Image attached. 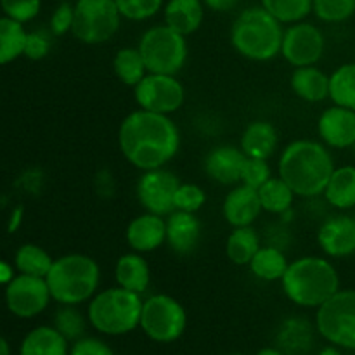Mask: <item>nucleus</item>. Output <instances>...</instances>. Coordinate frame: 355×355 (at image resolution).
Returning <instances> with one entry per match:
<instances>
[{"label":"nucleus","instance_id":"31","mask_svg":"<svg viewBox=\"0 0 355 355\" xmlns=\"http://www.w3.org/2000/svg\"><path fill=\"white\" fill-rule=\"evenodd\" d=\"M26 35L23 23L7 16L0 17V66L9 64L24 54Z\"/></svg>","mask_w":355,"mask_h":355},{"label":"nucleus","instance_id":"2","mask_svg":"<svg viewBox=\"0 0 355 355\" xmlns=\"http://www.w3.org/2000/svg\"><path fill=\"white\" fill-rule=\"evenodd\" d=\"M335 168L328 146L311 139L290 142L277 162V175L300 198L322 196Z\"/></svg>","mask_w":355,"mask_h":355},{"label":"nucleus","instance_id":"27","mask_svg":"<svg viewBox=\"0 0 355 355\" xmlns=\"http://www.w3.org/2000/svg\"><path fill=\"white\" fill-rule=\"evenodd\" d=\"M322 196H324L326 203L336 210L355 208V166L343 165L335 168Z\"/></svg>","mask_w":355,"mask_h":355},{"label":"nucleus","instance_id":"10","mask_svg":"<svg viewBox=\"0 0 355 355\" xmlns=\"http://www.w3.org/2000/svg\"><path fill=\"white\" fill-rule=\"evenodd\" d=\"M315 329L331 345L355 350V290H340L318 309Z\"/></svg>","mask_w":355,"mask_h":355},{"label":"nucleus","instance_id":"42","mask_svg":"<svg viewBox=\"0 0 355 355\" xmlns=\"http://www.w3.org/2000/svg\"><path fill=\"white\" fill-rule=\"evenodd\" d=\"M52 37L51 30H35L28 31L26 44H24V54L31 61H40V59L47 58L49 52L52 49Z\"/></svg>","mask_w":355,"mask_h":355},{"label":"nucleus","instance_id":"40","mask_svg":"<svg viewBox=\"0 0 355 355\" xmlns=\"http://www.w3.org/2000/svg\"><path fill=\"white\" fill-rule=\"evenodd\" d=\"M0 9L3 16L24 24L38 16L42 9V0H0Z\"/></svg>","mask_w":355,"mask_h":355},{"label":"nucleus","instance_id":"1","mask_svg":"<svg viewBox=\"0 0 355 355\" xmlns=\"http://www.w3.org/2000/svg\"><path fill=\"white\" fill-rule=\"evenodd\" d=\"M118 148L123 158L141 172L165 168L180 149V132L168 114L139 107L118 128Z\"/></svg>","mask_w":355,"mask_h":355},{"label":"nucleus","instance_id":"3","mask_svg":"<svg viewBox=\"0 0 355 355\" xmlns=\"http://www.w3.org/2000/svg\"><path fill=\"white\" fill-rule=\"evenodd\" d=\"M281 286L291 304L304 309H319L340 291V276L328 259L300 257L290 262Z\"/></svg>","mask_w":355,"mask_h":355},{"label":"nucleus","instance_id":"49","mask_svg":"<svg viewBox=\"0 0 355 355\" xmlns=\"http://www.w3.org/2000/svg\"><path fill=\"white\" fill-rule=\"evenodd\" d=\"M0 355H10L9 342L2 335H0Z\"/></svg>","mask_w":355,"mask_h":355},{"label":"nucleus","instance_id":"12","mask_svg":"<svg viewBox=\"0 0 355 355\" xmlns=\"http://www.w3.org/2000/svg\"><path fill=\"white\" fill-rule=\"evenodd\" d=\"M3 300L12 315L19 319H33L51 304V290L45 277L16 274L6 284Z\"/></svg>","mask_w":355,"mask_h":355},{"label":"nucleus","instance_id":"46","mask_svg":"<svg viewBox=\"0 0 355 355\" xmlns=\"http://www.w3.org/2000/svg\"><path fill=\"white\" fill-rule=\"evenodd\" d=\"M14 276H16V274H14L12 267L0 260V284H7Z\"/></svg>","mask_w":355,"mask_h":355},{"label":"nucleus","instance_id":"33","mask_svg":"<svg viewBox=\"0 0 355 355\" xmlns=\"http://www.w3.org/2000/svg\"><path fill=\"white\" fill-rule=\"evenodd\" d=\"M329 99L355 111V62H345L329 75Z\"/></svg>","mask_w":355,"mask_h":355},{"label":"nucleus","instance_id":"45","mask_svg":"<svg viewBox=\"0 0 355 355\" xmlns=\"http://www.w3.org/2000/svg\"><path fill=\"white\" fill-rule=\"evenodd\" d=\"M205 7L215 12H229L239 3V0H203Z\"/></svg>","mask_w":355,"mask_h":355},{"label":"nucleus","instance_id":"21","mask_svg":"<svg viewBox=\"0 0 355 355\" xmlns=\"http://www.w3.org/2000/svg\"><path fill=\"white\" fill-rule=\"evenodd\" d=\"M165 24L177 33L189 37L196 33L205 19L203 0H168L163 6Z\"/></svg>","mask_w":355,"mask_h":355},{"label":"nucleus","instance_id":"4","mask_svg":"<svg viewBox=\"0 0 355 355\" xmlns=\"http://www.w3.org/2000/svg\"><path fill=\"white\" fill-rule=\"evenodd\" d=\"M284 28L262 6L241 10L231 26V44L243 58L266 62L281 54Z\"/></svg>","mask_w":355,"mask_h":355},{"label":"nucleus","instance_id":"28","mask_svg":"<svg viewBox=\"0 0 355 355\" xmlns=\"http://www.w3.org/2000/svg\"><path fill=\"white\" fill-rule=\"evenodd\" d=\"M288 266H290V262H288L283 250L276 245H269L260 246V250L255 253L248 267L257 279L274 283V281L283 279Z\"/></svg>","mask_w":355,"mask_h":355},{"label":"nucleus","instance_id":"18","mask_svg":"<svg viewBox=\"0 0 355 355\" xmlns=\"http://www.w3.org/2000/svg\"><path fill=\"white\" fill-rule=\"evenodd\" d=\"M263 211L260 203L259 191L238 184L225 194L222 203V215L231 227H248L255 224L257 218Z\"/></svg>","mask_w":355,"mask_h":355},{"label":"nucleus","instance_id":"26","mask_svg":"<svg viewBox=\"0 0 355 355\" xmlns=\"http://www.w3.org/2000/svg\"><path fill=\"white\" fill-rule=\"evenodd\" d=\"M69 347L54 326H37L21 342L19 355H69Z\"/></svg>","mask_w":355,"mask_h":355},{"label":"nucleus","instance_id":"6","mask_svg":"<svg viewBox=\"0 0 355 355\" xmlns=\"http://www.w3.org/2000/svg\"><path fill=\"white\" fill-rule=\"evenodd\" d=\"M142 297L121 286L97 291L87 305L89 324L99 335L123 336L141 326Z\"/></svg>","mask_w":355,"mask_h":355},{"label":"nucleus","instance_id":"35","mask_svg":"<svg viewBox=\"0 0 355 355\" xmlns=\"http://www.w3.org/2000/svg\"><path fill=\"white\" fill-rule=\"evenodd\" d=\"M78 307L80 305H59V309L54 314V319H52V326L69 343L85 336L87 326H90L89 319H87V312L83 314Z\"/></svg>","mask_w":355,"mask_h":355},{"label":"nucleus","instance_id":"16","mask_svg":"<svg viewBox=\"0 0 355 355\" xmlns=\"http://www.w3.org/2000/svg\"><path fill=\"white\" fill-rule=\"evenodd\" d=\"M322 144L333 149H350L355 144V111L333 104L318 120Z\"/></svg>","mask_w":355,"mask_h":355},{"label":"nucleus","instance_id":"50","mask_svg":"<svg viewBox=\"0 0 355 355\" xmlns=\"http://www.w3.org/2000/svg\"><path fill=\"white\" fill-rule=\"evenodd\" d=\"M225 355H245V354H238V352H236V354H225Z\"/></svg>","mask_w":355,"mask_h":355},{"label":"nucleus","instance_id":"52","mask_svg":"<svg viewBox=\"0 0 355 355\" xmlns=\"http://www.w3.org/2000/svg\"><path fill=\"white\" fill-rule=\"evenodd\" d=\"M354 220H355V208H354Z\"/></svg>","mask_w":355,"mask_h":355},{"label":"nucleus","instance_id":"11","mask_svg":"<svg viewBox=\"0 0 355 355\" xmlns=\"http://www.w3.org/2000/svg\"><path fill=\"white\" fill-rule=\"evenodd\" d=\"M134 97L141 110L170 116L182 107L186 89L175 75L148 73L134 87Z\"/></svg>","mask_w":355,"mask_h":355},{"label":"nucleus","instance_id":"13","mask_svg":"<svg viewBox=\"0 0 355 355\" xmlns=\"http://www.w3.org/2000/svg\"><path fill=\"white\" fill-rule=\"evenodd\" d=\"M324 33L315 24L300 21V23L290 24L284 30L281 55L293 68L315 66L324 55Z\"/></svg>","mask_w":355,"mask_h":355},{"label":"nucleus","instance_id":"8","mask_svg":"<svg viewBox=\"0 0 355 355\" xmlns=\"http://www.w3.org/2000/svg\"><path fill=\"white\" fill-rule=\"evenodd\" d=\"M146 336L156 343H173L186 333L187 312L177 298L165 293L151 295L142 304L141 326Z\"/></svg>","mask_w":355,"mask_h":355},{"label":"nucleus","instance_id":"23","mask_svg":"<svg viewBox=\"0 0 355 355\" xmlns=\"http://www.w3.org/2000/svg\"><path fill=\"white\" fill-rule=\"evenodd\" d=\"M277 128L270 121H252L243 130L239 139V148L248 158L269 159L277 149Z\"/></svg>","mask_w":355,"mask_h":355},{"label":"nucleus","instance_id":"36","mask_svg":"<svg viewBox=\"0 0 355 355\" xmlns=\"http://www.w3.org/2000/svg\"><path fill=\"white\" fill-rule=\"evenodd\" d=\"M314 0H260V6L283 24L304 21L312 12Z\"/></svg>","mask_w":355,"mask_h":355},{"label":"nucleus","instance_id":"17","mask_svg":"<svg viewBox=\"0 0 355 355\" xmlns=\"http://www.w3.org/2000/svg\"><path fill=\"white\" fill-rule=\"evenodd\" d=\"M246 155L241 148L231 144L215 146L203 159V170L208 179L222 186H238L241 182V170Z\"/></svg>","mask_w":355,"mask_h":355},{"label":"nucleus","instance_id":"48","mask_svg":"<svg viewBox=\"0 0 355 355\" xmlns=\"http://www.w3.org/2000/svg\"><path fill=\"white\" fill-rule=\"evenodd\" d=\"M318 355H343V354H342V349H340V347H335L329 343L328 347L321 349V352H319Z\"/></svg>","mask_w":355,"mask_h":355},{"label":"nucleus","instance_id":"15","mask_svg":"<svg viewBox=\"0 0 355 355\" xmlns=\"http://www.w3.org/2000/svg\"><path fill=\"white\" fill-rule=\"evenodd\" d=\"M318 243L329 259H345L355 253V220L349 215H331L318 231Z\"/></svg>","mask_w":355,"mask_h":355},{"label":"nucleus","instance_id":"41","mask_svg":"<svg viewBox=\"0 0 355 355\" xmlns=\"http://www.w3.org/2000/svg\"><path fill=\"white\" fill-rule=\"evenodd\" d=\"M270 177H272V170H270L269 159L248 158L246 156L245 165H243L241 170V182L239 184H245L252 189H259Z\"/></svg>","mask_w":355,"mask_h":355},{"label":"nucleus","instance_id":"47","mask_svg":"<svg viewBox=\"0 0 355 355\" xmlns=\"http://www.w3.org/2000/svg\"><path fill=\"white\" fill-rule=\"evenodd\" d=\"M255 355H286L283 352V350L279 349V347H266V349L259 350Z\"/></svg>","mask_w":355,"mask_h":355},{"label":"nucleus","instance_id":"38","mask_svg":"<svg viewBox=\"0 0 355 355\" xmlns=\"http://www.w3.org/2000/svg\"><path fill=\"white\" fill-rule=\"evenodd\" d=\"M121 17L128 21H148L163 9L165 0H114Z\"/></svg>","mask_w":355,"mask_h":355},{"label":"nucleus","instance_id":"51","mask_svg":"<svg viewBox=\"0 0 355 355\" xmlns=\"http://www.w3.org/2000/svg\"><path fill=\"white\" fill-rule=\"evenodd\" d=\"M350 149H352V153H354V156H355V144H354L352 148H350Z\"/></svg>","mask_w":355,"mask_h":355},{"label":"nucleus","instance_id":"19","mask_svg":"<svg viewBox=\"0 0 355 355\" xmlns=\"http://www.w3.org/2000/svg\"><path fill=\"white\" fill-rule=\"evenodd\" d=\"M132 252L151 253L166 243V218L156 214L139 215L127 225L125 232Z\"/></svg>","mask_w":355,"mask_h":355},{"label":"nucleus","instance_id":"39","mask_svg":"<svg viewBox=\"0 0 355 355\" xmlns=\"http://www.w3.org/2000/svg\"><path fill=\"white\" fill-rule=\"evenodd\" d=\"M207 203V193L201 186L191 182H180L179 189L175 193V210L187 211V214H196Z\"/></svg>","mask_w":355,"mask_h":355},{"label":"nucleus","instance_id":"29","mask_svg":"<svg viewBox=\"0 0 355 355\" xmlns=\"http://www.w3.org/2000/svg\"><path fill=\"white\" fill-rule=\"evenodd\" d=\"M260 246H262L260 234L257 232V229H253V225L232 227V232L225 241V255L234 266L245 267L250 266Z\"/></svg>","mask_w":355,"mask_h":355},{"label":"nucleus","instance_id":"34","mask_svg":"<svg viewBox=\"0 0 355 355\" xmlns=\"http://www.w3.org/2000/svg\"><path fill=\"white\" fill-rule=\"evenodd\" d=\"M52 263H54V259L42 246L33 245V243L19 246L14 255V267L17 272L26 274V276L47 277Z\"/></svg>","mask_w":355,"mask_h":355},{"label":"nucleus","instance_id":"7","mask_svg":"<svg viewBox=\"0 0 355 355\" xmlns=\"http://www.w3.org/2000/svg\"><path fill=\"white\" fill-rule=\"evenodd\" d=\"M139 52L146 62L148 73L179 75L187 62L189 45L187 37L177 33L166 24H156L141 35Z\"/></svg>","mask_w":355,"mask_h":355},{"label":"nucleus","instance_id":"20","mask_svg":"<svg viewBox=\"0 0 355 355\" xmlns=\"http://www.w3.org/2000/svg\"><path fill=\"white\" fill-rule=\"evenodd\" d=\"M201 239V222L196 214L172 211L166 217V245L175 255H191Z\"/></svg>","mask_w":355,"mask_h":355},{"label":"nucleus","instance_id":"37","mask_svg":"<svg viewBox=\"0 0 355 355\" xmlns=\"http://www.w3.org/2000/svg\"><path fill=\"white\" fill-rule=\"evenodd\" d=\"M312 12L322 23H345L355 14V0H314Z\"/></svg>","mask_w":355,"mask_h":355},{"label":"nucleus","instance_id":"43","mask_svg":"<svg viewBox=\"0 0 355 355\" xmlns=\"http://www.w3.org/2000/svg\"><path fill=\"white\" fill-rule=\"evenodd\" d=\"M73 19H75V6L69 3L68 0L59 3L54 9L51 16V23H49V30L54 37H62L68 31H71Z\"/></svg>","mask_w":355,"mask_h":355},{"label":"nucleus","instance_id":"30","mask_svg":"<svg viewBox=\"0 0 355 355\" xmlns=\"http://www.w3.org/2000/svg\"><path fill=\"white\" fill-rule=\"evenodd\" d=\"M259 198L263 211L272 215H284L291 210L295 201V193L291 187L277 177H270L262 187H259Z\"/></svg>","mask_w":355,"mask_h":355},{"label":"nucleus","instance_id":"14","mask_svg":"<svg viewBox=\"0 0 355 355\" xmlns=\"http://www.w3.org/2000/svg\"><path fill=\"white\" fill-rule=\"evenodd\" d=\"M180 186L179 177L166 168H156L142 172L139 177L137 186H135V194L144 208L149 214L168 217L172 211H175V193Z\"/></svg>","mask_w":355,"mask_h":355},{"label":"nucleus","instance_id":"24","mask_svg":"<svg viewBox=\"0 0 355 355\" xmlns=\"http://www.w3.org/2000/svg\"><path fill=\"white\" fill-rule=\"evenodd\" d=\"M290 87L298 99L305 103H322L329 99V75L318 66H302L291 73Z\"/></svg>","mask_w":355,"mask_h":355},{"label":"nucleus","instance_id":"53","mask_svg":"<svg viewBox=\"0 0 355 355\" xmlns=\"http://www.w3.org/2000/svg\"><path fill=\"white\" fill-rule=\"evenodd\" d=\"M59 2H64V0H59Z\"/></svg>","mask_w":355,"mask_h":355},{"label":"nucleus","instance_id":"32","mask_svg":"<svg viewBox=\"0 0 355 355\" xmlns=\"http://www.w3.org/2000/svg\"><path fill=\"white\" fill-rule=\"evenodd\" d=\"M113 71L127 87H135L148 75V68L137 47L120 49L113 58Z\"/></svg>","mask_w":355,"mask_h":355},{"label":"nucleus","instance_id":"9","mask_svg":"<svg viewBox=\"0 0 355 355\" xmlns=\"http://www.w3.org/2000/svg\"><path fill=\"white\" fill-rule=\"evenodd\" d=\"M71 33L87 45H101L118 33L121 14L114 0H76Z\"/></svg>","mask_w":355,"mask_h":355},{"label":"nucleus","instance_id":"44","mask_svg":"<svg viewBox=\"0 0 355 355\" xmlns=\"http://www.w3.org/2000/svg\"><path fill=\"white\" fill-rule=\"evenodd\" d=\"M69 355H114V352L110 343L104 342L103 338L85 335L71 343Z\"/></svg>","mask_w":355,"mask_h":355},{"label":"nucleus","instance_id":"5","mask_svg":"<svg viewBox=\"0 0 355 355\" xmlns=\"http://www.w3.org/2000/svg\"><path fill=\"white\" fill-rule=\"evenodd\" d=\"M45 281L59 305H82L99 291V263L83 253H68L54 259Z\"/></svg>","mask_w":355,"mask_h":355},{"label":"nucleus","instance_id":"25","mask_svg":"<svg viewBox=\"0 0 355 355\" xmlns=\"http://www.w3.org/2000/svg\"><path fill=\"white\" fill-rule=\"evenodd\" d=\"M318 329L304 318H290L279 326L276 335L277 347L286 355H305L314 345Z\"/></svg>","mask_w":355,"mask_h":355},{"label":"nucleus","instance_id":"22","mask_svg":"<svg viewBox=\"0 0 355 355\" xmlns=\"http://www.w3.org/2000/svg\"><path fill=\"white\" fill-rule=\"evenodd\" d=\"M114 279L118 286L134 293H146L151 284V267L142 253H125L116 260L114 266Z\"/></svg>","mask_w":355,"mask_h":355}]
</instances>
